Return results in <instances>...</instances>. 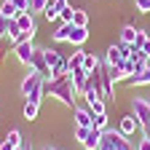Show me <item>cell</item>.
Masks as SVG:
<instances>
[{
  "instance_id": "cell-13",
  "label": "cell",
  "mask_w": 150,
  "mask_h": 150,
  "mask_svg": "<svg viewBox=\"0 0 150 150\" xmlns=\"http://www.w3.org/2000/svg\"><path fill=\"white\" fill-rule=\"evenodd\" d=\"M86 40H88V30L72 24V32H70V40H67V43H72V46H83Z\"/></svg>"
},
{
  "instance_id": "cell-28",
  "label": "cell",
  "mask_w": 150,
  "mask_h": 150,
  "mask_svg": "<svg viewBox=\"0 0 150 150\" xmlns=\"http://www.w3.org/2000/svg\"><path fill=\"white\" fill-rule=\"evenodd\" d=\"M94 129H107V112H102V115H94Z\"/></svg>"
},
{
  "instance_id": "cell-8",
  "label": "cell",
  "mask_w": 150,
  "mask_h": 150,
  "mask_svg": "<svg viewBox=\"0 0 150 150\" xmlns=\"http://www.w3.org/2000/svg\"><path fill=\"white\" fill-rule=\"evenodd\" d=\"M81 145H83L86 150H99V147H102V129H94V126H91L88 134H86V139H83Z\"/></svg>"
},
{
  "instance_id": "cell-10",
  "label": "cell",
  "mask_w": 150,
  "mask_h": 150,
  "mask_svg": "<svg viewBox=\"0 0 150 150\" xmlns=\"http://www.w3.org/2000/svg\"><path fill=\"white\" fill-rule=\"evenodd\" d=\"M19 145H22V131H19V129H11L8 134H6V139L0 142V150H16Z\"/></svg>"
},
{
  "instance_id": "cell-4",
  "label": "cell",
  "mask_w": 150,
  "mask_h": 150,
  "mask_svg": "<svg viewBox=\"0 0 150 150\" xmlns=\"http://www.w3.org/2000/svg\"><path fill=\"white\" fill-rule=\"evenodd\" d=\"M13 22L19 24V30H22V32H27V38H30V40L35 38L38 24H35V19H32V11H22V13H19V16L13 19Z\"/></svg>"
},
{
  "instance_id": "cell-14",
  "label": "cell",
  "mask_w": 150,
  "mask_h": 150,
  "mask_svg": "<svg viewBox=\"0 0 150 150\" xmlns=\"http://www.w3.org/2000/svg\"><path fill=\"white\" fill-rule=\"evenodd\" d=\"M123 59H126V56L121 54V48H118V46H110V48H107V56H105V64H112V67H118Z\"/></svg>"
},
{
  "instance_id": "cell-34",
  "label": "cell",
  "mask_w": 150,
  "mask_h": 150,
  "mask_svg": "<svg viewBox=\"0 0 150 150\" xmlns=\"http://www.w3.org/2000/svg\"><path fill=\"white\" fill-rule=\"evenodd\" d=\"M86 134H88V129H83V126H78V131H75V137H78L81 142L86 139Z\"/></svg>"
},
{
  "instance_id": "cell-15",
  "label": "cell",
  "mask_w": 150,
  "mask_h": 150,
  "mask_svg": "<svg viewBox=\"0 0 150 150\" xmlns=\"http://www.w3.org/2000/svg\"><path fill=\"white\" fill-rule=\"evenodd\" d=\"M129 83H131V86H147V83H150V64H147L145 70H139L137 75H131Z\"/></svg>"
},
{
  "instance_id": "cell-23",
  "label": "cell",
  "mask_w": 150,
  "mask_h": 150,
  "mask_svg": "<svg viewBox=\"0 0 150 150\" xmlns=\"http://www.w3.org/2000/svg\"><path fill=\"white\" fill-rule=\"evenodd\" d=\"M88 110H91V115H102V112H105V99H91Z\"/></svg>"
},
{
  "instance_id": "cell-18",
  "label": "cell",
  "mask_w": 150,
  "mask_h": 150,
  "mask_svg": "<svg viewBox=\"0 0 150 150\" xmlns=\"http://www.w3.org/2000/svg\"><path fill=\"white\" fill-rule=\"evenodd\" d=\"M83 70H86V72L99 70V59H97L94 54H88V51H86V56H83Z\"/></svg>"
},
{
  "instance_id": "cell-6",
  "label": "cell",
  "mask_w": 150,
  "mask_h": 150,
  "mask_svg": "<svg viewBox=\"0 0 150 150\" xmlns=\"http://www.w3.org/2000/svg\"><path fill=\"white\" fill-rule=\"evenodd\" d=\"M13 54H16V59L22 62V64H27V67H30V62H32V54H35V46H32V40L16 43V46H13Z\"/></svg>"
},
{
  "instance_id": "cell-12",
  "label": "cell",
  "mask_w": 150,
  "mask_h": 150,
  "mask_svg": "<svg viewBox=\"0 0 150 150\" xmlns=\"http://www.w3.org/2000/svg\"><path fill=\"white\" fill-rule=\"evenodd\" d=\"M70 78H72V86H75V91H78V94L86 91V78H88V72H86L83 67L72 70V72H70Z\"/></svg>"
},
{
  "instance_id": "cell-26",
  "label": "cell",
  "mask_w": 150,
  "mask_h": 150,
  "mask_svg": "<svg viewBox=\"0 0 150 150\" xmlns=\"http://www.w3.org/2000/svg\"><path fill=\"white\" fill-rule=\"evenodd\" d=\"M48 3H51V0H30V11H32V13H35V11H46Z\"/></svg>"
},
{
  "instance_id": "cell-1",
  "label": "cell",
  "mask_w": 150,
  "mask_h": 150,
  "mask_svg": "<svg viewBox=\"0 0 150 150\" xmlns=\"http://www.w3.org/2000/svg\"><path fill=\"white\" fill-rule=\"evenodd\" d=\"M131 110H134V115H137V121H139L142 137L150 139V99H147V97H134Z\"/></svg>"
},
{
  "instance_id": "cell-39",
  "label": "cell",
  "mask_w": 150,
  "mask_h": 150,
  "mask_svg": "<svg viewBox=\"0 0 150 150\" xmlns=\"http://www.w3.org/2000/svg\"><path fill=\"white\" fill-rule=\"evenodd\" d=\"M99 150H107V147H99Z\"/></svg>"
},
{
  "instance_id": "cell-2",
  "label": "cell",
  "mask_w": 150,
  "mask_h": 150,
  "mask_svg": "<svg viewBox=\"0 0 150 150\" xmlns=\"http://www.w3.org/2000/svg\"><path fill=\"white\" fill-rule=\"evenodd\" d=\"M123 145H129V139L121 134L118 129H105V131H102V147L115 150V147H123Z\"/></svg>"
},
{
  "instance_id": "cell-33",
  "label": "cell",
  "mask_w": 150,
  "mask_h": 150,
  "mask_svg": "<svg viewBox=\"0 0 150 150\" xmlns=\"http://www.w3.org/2000/svg\"><path fill=\"white\" fill-rule=\"evenodd\" d=\"M137 150H150V139H147V137H142V139L137 142Z\"/></svg>"
},
{
  "instance_id": "cell-36",
  "label": "cell",
  "mask_w": 150,
  "mask_h": 150,
  "mask_svg": "<svg viewBox=\"0 0 150 150\" xmlns=\"http://www.w3.org/2000/svg\"><path fill=\"white\" fill-rule=\"evenodd\" d=\"M115 150H134V147H131V145H123V147H115Z\"/></svg>"
},
{
  "instance_id": "cell-22",
  "label": "cell",
  "mask_w": 150,
  "mask_h": 150,
  "mask_svg": "<svg viewBox=\"0 0 150 150\" xmlns=\"http://www.w3.org/2000/svg\"><path fill=\"white\" fill-rule=\"evenodd\" d=\"M72 24H75V27H86V24H88V13H86V11H75V13H72Z\"/></svg>"
},
{
  "instance_id": "cell-9",
  "label": "cell",
  "mask_w": 150,
  "mask_h": 150,
  "mask_svg": "<svg viewBox=\"0 0 150 150\" xmlns=\"http://www.w3.org/2000/svg\"><path fill=\"white\" fill-rule=\"evenodd\" d=\"M75 126H83V129H91L94 126V115H91V110L88 107H75Z\"/></svg>"
},
{
  "instance_id": "cell-35",
  "label": "cell",
  "mask_w": 150,
  "mask_h": 150,
  "mask_svg": "<svg viewBox=\"0 0 150 150\" xmlns=\"http://www.w3.org/2000/svg\"><path fill=\"white\" fill-rule=\"evenodd\" d=\"M139 51H142V54H145V56H147V59H150V38H147V40H145V43H142V48H139Z\"/></svg>"
},
{
  "instance_id": "cell-20",
  "label": "cell",
  "mask_w": 150,
  "mask_h": 150,
  "mask_svg": "<svg viewBox=\"0 0 150 150\" xmlns=\"http://www.w3.org/2000/svg\"><path fill=\"white\" fill-rule=\"evenodd\" d=\"M0 16H8V19H16L19 16V8L11 3V0H6L3 6H0Z\"/></svg>"
},
{
  "instance_id": "cell-25",
  "label": "cell",
  "mask_w": 150,
  "mask_h": 150,
  "mask_svg": "<svg viewBox=\"0 0 150 150\" xmlns=\"http://www.w3.org/2000/svg\"><path fill=\"white\" fill-rule=\"evenodd\" d=\"M24 118H27V121H35V118H38V105H35V102H27V105H24Z\"/></svg>"
},
{
  "instance_id": "cell-19",
  "label": "cell",
  "mask_w": 150,
  "mask_h": 150,
  "mask_svg": "<svg viewBox=\"0 0 150 150\" xmlns=\"http://www.w3.org/2000/svg\"><path fill=\"white\" fill-rule=\"evenodd\" d=\"M118 67H121V72L126 75V81H129L131 75H134V72H137V62H134V59H123Z\"/></svg>"
},
{
  "instance_id": "cell-17",
  "label": "cell",
  "mask_w": 150,
  "mask_h": 150,
  "mask_svg": "<svg viewBox=\"0 0 150 150\" xmlns=\"http://www.w3.org/2000/svg\"><path fill=\"white\" fill-rule=\"evenodd\" d=\"M70 32H72V24H62L56 32H51V38L56 43H64V40H70Z\"/></svg>"
},
{
  "instance_id": "cell-21",
  "label": "cell",
  "mask_w": 150,
  "mask_h": 150,
  "mask_svg": "<svg viewBox=\"0 0 150 150\" xmlns=\"http://www.w3.org/2000/svg\"><path fill=\"white\" fill-rule=\"evenodd\" d=\"M134 40H137V30L131 27V24H126L121 30V43H134Z\"/></svg>"
},
{
  "instance_id": "cell-31",
  "label": "cell",
  "mask_w": 150,
  "mask_h": 150,
  "mask_svg": "<svg viewBox=\"0 0 150 150\" xmlns=\"http://www.w3.org/2000/svg\"><path fill=\"white\" fill-rule=\"evenodd\" d=\"M134 3H137L139 13H150V0H134Z\"/></svg>"
},
{
  "instance_id": "cell-38",
  "label": "cell",
  "mask_w": 150,
  "mask_h": 150,
  "mask_svg": "<svg viewBox=\"0 0 150 150\" xmlns=\"http://www.w3.org/2000/svg\"><path fill=\"white\" fill-rule=\"evenodd\" d=\"M46 150H56V147H46Z\"/></svg>"
},
{
  "instance_id": "cell-29",
  "label": "cell",
  "mask_w": 150,
  "mask_h": 150,
  "mask_svg": "<svg viewBox=\"0 0 150 150\" xmlns=\"http://www.w3.org/2000/svg\"><path fill=\"white\" fill-rule=\"evenodd\" d=\"M48 6H51V8L56 11V13H62V11H64V8L70 6V0H51V3H48Z\"/></svg>"
},
{
  "instance_id": "cell-40",
  "label": "cell",
  "mask_w": 150,
  "mask_h": 150,
  "mask_svg": "<svg viewBox=\"0 0 150 150\" xmlns=\"http://www.w3.org/2000/svg\"><path fill=\"white\" fill-rule=\"evenodd\" d=\"M27 150H32V147H27Z\"/></svg>"
},
{
  "instance_id": "cell-27",
  "label": "cell",
  "mask_w": 150,
  "mask_h": 150,
  "mask_svg": "<svg viewBox=\"0 0 150 150\" xmlns=\"http://www.w3.org/2000/svg\"><path fill=\"white\" fill-rule=\"evenodd\" d=\"M72 13H75V8L72 6H67L62 13H59V19H62V24H72Z\"/></svg>"
},
{
  "instance_id": "cell-7",
  "label": "cell",
  "mask_w": 150,
  "mask_h": 150,
  "mask_svg": "<svg viewBox=\"0 0 150 150\" xmlns=\"http://www.w3.org/2000/svg\"><path fill=\"white\" fill-rule=\"evenodd\" d=\"M137 129H139V121H137L134 112H131V115H123V118H121V123H118V131H121L123 137H131Z\"/></svg>"
},
{
  "instance_id": "cell-3",
  "label": "cell",
  "mask_w": 150,
  "mask_h": 150,
  "mask_svg": "<svg viewBox=\"0 0 150 150\" xmlns=\"http://www.w3.org/2000/svg\"><path fill=\"white\" fill-rule=\"evenodd\" d=\"M43 75H38L32 67H30V72H27V78L22 81V94H24V97H30V94H35V91H40L43 88Z\"/></svg>"
},
{
  "instance_id": "cell-24",
  "label": "cell",
  "mask_w": 150,
  "mask_h": 150,
  "mask_svg": "<svg viewBox=\"0 0 150 150\" xmlns=\"http://www.w3.org/2000/svg\"><path fill=\"white\" fill-rule=\"evenodd\" d=\"M43 56H46V62H48V67H54L56 62H59V59H62V56H59V54H56L54 48H43Z\"/></svg>"
},
{
  "instance_id": "cell-32",
  "label": "cell",
  "mask_w": 150,
  "mask_h": 150,
  "mask_svg": "<svg viewBox=\"0 0 150 150\" xmlns=\"http://www.w3.org/2000/svg\"><path fill=\"white\" fill-rule=\"evenodd\" d=\"M11 3L19 8V13H22V11H30V0H11Z\"/></svg>"
},
{
  "instance_id": "cell-5",
  "label": "cell",
  "mask_w": 150,
  "mask_h": 150,
  "mask_svg": "<svg viewBox=\"0 0 150 150\" xmlns=\"http://www.w3.org/2000/svg\"><path fill=\"white\" fill-rule=\"evenodd\" d=\"M30 67H32V70H35L38 75H43L46 81L51 78V67H48L46 56H43V48H35V54H32V62H30Z\"/></svg>"
},
{
  "instance_id": "cell-11",
  "label": "cell",
  "mask_w": 150,
  "mask_h": 150,
  "mask_svg": "<svg viewBox=\"0 0 150 150\" xmlns=\"http://www.w3.org/2000/svg\"><path fill=\"white\" fill-rule=\"evenodd\" d=\"M99 81H102V99H105V102L112 99V78L107 75L105 64H99Z\"/></svg>"
},
{
  "instance_id": "cell-37",
  "label": "cell",
  "mask_w": 150,
  "mask_h": 150,
  "mask_svg": "<svg viewBox=\"0 0 150 150\" xmlns=\"http://www.w3.org/2000/svg\"><path fill=\"white\" fill-rule=\"evenodd\" d=\"M16 150H27V147H24V145H19V147H16Z\"/></svg>"
},
{
  "instance_id": "cell-30",
  "label": "cell",
  "mask_w": 150,
  "mask_h": 150,
  "mask_svg": "<svg viewBox=\"0 0 150 150\" xmlns=\"http://www.w3.org/2000/svg\"><path fill=\"white\" fill-rule=\"evenodd\" d=\"M11 22H13V19H8V16H0V38H3V35H8Z\"/></svg>"
},
{
  "instance_id": "cell-16",
  "label": "cell",
  "mask_w": 150,
  "mask_h": 150,
  "mask_svg": "<svg viewBox=\"0 0 150 150\" xmlns=\"http://www.w3.org/2000/svg\"><path fill=\"white\" fill-rule=\"evenodd\" d=\"M83 56H86V51H83V48H78V51H75V54L70 56V59H67L70 72H72V70H78V67H83Z\"/></svg>"
}]
</instances>
